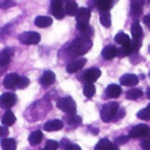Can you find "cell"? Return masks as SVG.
Here are the masks:
<instances>
[{"label":"cell","mask_w":150,"mask_h":150,"mask_svg":"<svg viewBox=\"0 0 150 150\" xmlns=\"http://www.w3.org/2000/svg\"><path fill=\"white\" fill-rule=\"evenodd\" d=\"M120 83L122 86H136L138 83V76L134 74H125L120 78Z\"/></svg>","instance_id":"5bb4252c"},{"label":"cell","mask_w":150,"mask_h":150,"mask_svg":"<svg viewBox=\"0 0 150 150\" xmlns=\"http://www.w3.org/2000/svg\"><path fill=\"white\" fill-rule=\"evenodd\" d=\"M67 122L70 125H73V127H78V125L82 124V119H80L79 116H76V115H69L67 116Z\"/></svg>","instance_id":"4dcf8cb0"},{"label":"cell","mask_w":150,"mask_h":150,"mask_svg":"<svg viewBox=\"0 0 150 150\" xmlns=\"http://www.w3.org/2000/svg\"><path fill=\"white\" fill-rule=\"evenodd\" d=\"M115 41L117 42V44H120L121 46H125V45H129L130 44V38L128 34L122 33V32H120V33L116 34V37H115Z\"/></svg>","instance_id":"603a6c76"},{"label":"cell","mask_w":150,"mask_h":150,"mask_svg":"<svg viewBox=\"0 0 150 150\" xmlns=\"http://www.w3.org/2000/svg\"><path fill=\"white\" fill-rule=\"evenodd\" d=\"M124 113H125V111L122 108H119V111H117V116H115V119L116 120H120V119H122V117H124Z\"/></svg>","instance_id":"74e56055"},{"label":"cell","mask_w":150,"mask_h":150,"mask_svg":"<svg viewBox=\"0 0 150 150\" xmlns=\"http://www.w3.org/2000/svg\"><path fill=\"white\" fill-rule=\"evenodd\" d=\"M137 117L141 120H150V108H144L141 111H138L137 113Z\"/></svg>","instance_id":"1f68e13d"},{"label":"cell","mask_w":150,"mask_h":150,"mask_svg":"<svg viewBox=\"0 0 150 150\" xmlns=\"http://www.w3.org/2000/svg\"><path fill=\"white\" fill-rule=\"evenodd\" d=\"M127 141H128V138H127V136H121V137H119V138H116V141H115V145H122V144H127Z\"/></svg>","instance_id":"d590c367"},{"label":"cell","mask_w":150,"mask_h":150,"mask_svg":"<svg viewBox=\"0 0 150 150\" xmlns=\"http://www.w3.org/2000/svg\"><path fill=\"white\" fill-rule=\"evenodd\" d=\"M1 148L3 150H16V141L13 138H3Z\"/></svg>","instance_id":"484cf974"},{"label":"cell","mask_w":150,"mask_h":150,"mask_svg":"<svg viewBox=\"0 0 150 150\" xmlns=\"http://www.w3.org/2000/svg\"><path fill=\"white\" fill-rule=\"evenodd\" d=\"M149 1H150V0H149Z\"/></svg>","instance_id":"681fc988"},{"label":"cell","mask_w":150,"mask_h":150,"mask_svg":"<svg viewBox=\"0 0 150 150\" xmlns=\"http://www.w3.org/2000/svg\"><path fill=\"white\" fill-rule=\"evenodd\" d=\"M15 121H16V117H15V115L12 113L11 111H7L4 115H3V117H1V122H3V125H12V124H15Z\"/></svg>","instance_id":"cb8c5ba5"},{"label":"cell","mask_w":150,"mask_h":150,"mask_svg":"<svg viewBox=\"0 0 150 150\" xmlns=\"http://www.w3.org/2000/svg\"><path fill=\"white\" fill-rule=\"evenodd\" d=\"M58 148H59V144L57 142V141L54 140H49L46 142V145H45V148L42 150H57Z\"/></svg>","instance_id":"d6a6232c"},{"label":"cell","mask_w":150,"mask_h":150,"mask_svg":"<svg viewBox=\"0 0 150 150\" xmlns=\"http://www.w3.org/2000/svg\"><path fill=\"white\" fill-rule=\"evenodd\" d=\"M12 53H13L12 49L3 50L1 55H0V65H1V66L8 65V63H9V61H11V57H12Z\"/></svg>","instance_id":"44dd1931"},{"label":"cell","mask_w":150,"mask_h":150,"mask_svg":"<svg viewBox=\"0 0 150 150\" xmlns=\"http://www.w3.org/2000/svg\"><path fill=\"white\" fill-rule=\"evenodd\" d=\"M0 103H1V105L4 108H11V107H13L16 104V95L12 92L3 93L1 98H0Z\"/></svg>","instance_id":"8fae6325"},{"label":"cell","mask_w":150,"mask_h":150,"mask_svg":"<svg viewBox=\"0 0 150 150\" xmlns=\"http://www.w3.org/2000/svg\"><path fill=\"white\" fill-rule=\"evenodd\" d=\"M113 146L115 145L109 140H107V138H103V140L99 141L98 145L95 146V150H111Z\"/></svg>","instance_id":"d4e9b609"},{"label":"cell","mask_w":150,"mask_h":150,"mask_svg":"<svg viewBox=\"0 0 150 150\" xmlns=\"http://www.w3.org/2000/svg\"><path fill=\"white\" fill-rule=\"evenodd\" d=\"M92 47V41H91L90 37H79V38L74 40L73 44H71L70 49L74 54L76 55H83L87 52H90V49Z\"/></svg>","instance_id":"6da1fadb"},{"label":"cell","mask_w":150,"mask_h":150,"mask_svg":"<svg viewBox=\"0 0 150 150\" xmlns=\"http://www.w3.org/2000/svg\"><path fill=\"white\" fill-rule=\"evenodd\" d=\"M113 5V0H98V7L100 11H108Z\"/></svg>","instance_id":"f546056e"},{"label":"cell","mask_w":150,"mask_h":150,"mask_svg":"<svg viewBox=\"0 0 150 150\" xmlns=\"http://www.w3.org/2000/svg\"><path fill=\"white\" fill-rule=\"evenodd\" d=\"M130 30H132L133 40H136V41H141V38H142V28H141L140 23L134 21V23L132 24V28H130Z\"/></svg>","instance_id":"d6986e66"},{"label":"cell","mask_w":150,"mask_h":150,"mask_svg":"<svg viewBox=\"0 0 150 150\" xmlns=\"http://www.w3.org/2000/svg\"><path fill=\"white\" fill-rule=\"evenodd\" d=\"M78 11H79V8H78V4L73 0H67L66 1V7H65V12L66 15L69 16H76Z\"/></svg>","instance_id":"ffe728a7"},{"label":"cell","mask_w":150,"mask_h":150,"mask_svg":"<svg viewBox=\"0 0 150 150\" xmlns=\"http://www.w3.org/2000/svg\"><path fill=\"white\" fill-rule=\"evenodd\" d=\"M96 92V88L95 86L92 84V83H87V84H84V87H83V93H84L86 98H92L93 95H95Z\"/></svg>","instance_id":"f1b7e54d"},{"label":"cell","mask_w":150,"mask_h":150,"mask_svg":"<svg viewBox=\"0 0 150 150\" xmlns=\"http://www.w3.org/2000/svg\"><path fill=\"white\" fill-rule=\"evenodd\" d=\"M100 75H101V71L99 70V69L92 67V69L86 70L82 78H83V80H86L87 83H93L95 80H98L99 78H100Z\"/></svg>","instance_id":"9c48e42d"},{"label":"cell","mask_w":150,"mask_h":150,"mask_svg":"<svg viewBox=\"0 0 150 150\" xmlns=\"http://www.w3.org/2000/svg\"><path fill=\"white\" fill-rule=\"evenodd\" d=\"M29 86V79L25 76H20V80H18V87L20 90H24V88H26Z\"/></svg>","instance_id":"836d02e7"},{"label":"cell","mask_w":150,"mask_h":150,"mask_svg":"<svg viewBox=\"0 0 150 150\" xmlns=\"http://www.w3.org/2000/svg\"><path fill=\"white\" fill-rule=\"evenodd\" d=\"M15 3L12 1V0H4V1L1 3V7L3 8H7V7H9V5H13Z\"/></svg>","instance_id":"ab89813d"},{"label":"cell","mask_w":150,"mask_h":150,"mask_svg":"<svg viewBox=\"0 0 150 150\" xmlns=\"http://www.w3.org/2000/svg\"><path fill=\"white\" fill-rule=\"evenodd\" d=\"M67 150H80V148L78 145H75V144H71V145L67 148Z\"/></svg>","instance_id":"7bdbcfd3"},{"label":"cell","mask_w":150,"mask_h":150,"mask_svg":"<svg viewBox=\"0 0 150 150\" xmlns=\"http://www.w3.org/2000/svg\"><path fill=\"white\" fill-rule=\"evenodd\" d=\"M149 53H150V45H149Z\"/></svg>","instance_id":"bcb514c9"},{"label":"cell","mask_w":150,"mask_h":150,"mask_svg":"<svg viewBox=\"0 0 150 150\" xmlns=\"http://www.w3.org/2000/svg\"><path fill=\"white\" fill-rule=\"evenodd\" d=\"M52 23H53V18L49 17V16H38L34 20V24L38 28H47V26L52 25Z\"/></svg>","instance_id":"ac0fdd59"},{"label":"cell","mask_w":150,"mask_h":150,"mask_svg":"<svg viewBox=\"0 0 150 150\" xmlns=\"http://www.w3.org/2000/svg\"><path fill=\"white\" fill-rule=\"evenodd\" d=\"M107 96L108 98H112V99H116L121 95V87L117 84H109L107 87V91H105Z\"/></svg>","instance_id":"e0dca14e"},{"label":"cell","mask_w":150,"mask_h":150,"mask_svg":"<svg viewBox=\"0 0 150 150\" xmlns=\"http://www.w3.org/2000/svg\"><path fill=\"white\" fill-rule=\"evenodd\" d=\"M145 0H130V12L133 16H140L142 13Z\"/></svg>","instance_id":"9a60e30c"},{"label":"cell","mask_w":150,"mask_h":150,"mask_svg":"<svg viewBox=\"0 0 150 150\" xmlns=\"http://www.w3.org/2000/svg\"><path fill=\"white\" fill-rule=\"evenodd\" d=\"M83 33H84V36H86V37H91V36L93 34L92 28H91V26H88V28L86 29V30H83Z\"/></svg>","instance_id":"f35d334b"},{"label":"cell","mask_w":150,"mask_h":150,"mask_svg":"<svg viewBox=\"0 0 150 150\" xmlns=\"http://www.w3.org/2000/svg\"><path fill=\"white\" fill-rule=\"evenodd\" d=\"M90 17H91V11L88 8H79V11L76 13V28L80 32L86 30L90 26L88 25Z\"/></svg>","instance_id":"7a4b0ae2"},{"label":"cell","mask_w":150,"mask_h":150,"mask_svg":"<svg viewBox=\"0 0 150 150\" xmlns=\"http://www.w3.org/2000/svg\"><path fill=\"white\" fill-rule=\"evenodd\" d=\"M148 107H149V108H150V104H149V105H148Z\"/></svg>","instance_id":"7dc6e473"},{"label":"cell","mask_w":150,"mask_h":150,"mask_svg":"<svg viewBox=\"0 0 150 150\" xmlns=\"http://www.w3.org/2000/svg\"><path fill=\"white\" fill-rule=\"evenodd\" d=\"M42 132H40V130H36V132H32L30 136H29V144L30 145H38L40 142L42 141Z\"/></svg>","instance_id":"7402d4cb"},{"label":"cell","mask_w":150,"mask_h":150,"mask_svg":"<svg viewBox=\"0 0 150 150\" xmlns=\"http://www.w3.org/2000/svg\"><path fill=\"white\" fill-rule=\"evenodd\" d=\"M0 132H1V136H7L8 134L7 125H1V128H0Z\"/></svg>","instance_id":"60d3db41"},{"label":"cell","mask_w":150,"mask_h":150,"mask_svg":"<svg viewBox=\"0 0 150 150\" xmlns=\"http://www.w3.org/2000/svg\"><path fill=\"white\" fill-rule=\"evenodd\" d=\"M150 133V128L145 124H140L136 125L134 128H132L129 132V136L132 138H140V137H145Z\"/></svg>","instance_id":"52a82bcc"},{"label":"cell","mask_w":150,"mask_h":150,"mask_svg":"<svg viewBox=\"0 0 150 150\" xmlns=\"http://www.w3.org/2000/svg\"><path fill=\"white\" fill-rule=\"evenodd\" d=\"M101 55H103L104 59H113L116 55H119V49L115 45H108L103 49Z\"/></svg>","instance_id":"7c38bea8"},{"label":"cell","mask_w":150,"mask_h":150,"mask_svg":"<svg viewBox=\"0 0 150 150\" xmlns=\"http://www.w3.org/2000/svg\"><path fill=\"white\" fill-rule=\"evenodd\" d=\"M100 23L105 28L111 26V15H109L108 11H101L100 12Z\"/></svg>","instance_id":"4316f807"},{"label":"cell","mask_w":150,"mask_h":150,"mask_svg":"<svg viewBox=\"0 0 150 150\" xmlns=\"http://www.w3.org/2000/svg\"><path fill=\"white\" fill-rule=\"evenodd\" d=\"M141 145H142L144 150H150V136H146V137L144 138L142 142H141Z\"/></svg>","instance_id":"e575fe53"},{"label":"cell","mask_w":150,"mask_h":150,"mask_svg":"<svg viewBox=\"0 0 150 150\" xmlns=\"http://www.w3.org/2000/svg\"><path fill=\"white\" fill-rule=\"evenodd\" d=\"M18 40H20V42L24 45H36L40 42L41 36H40L38 33H36V32H25V33L20 34Z\"/></svg>","instance_id":"5b68a950"},{"label":"cell","mask_w":150,"mask_h":150,"mask_svg":"<svg viewBox=\"0 0 150 150\" xmlns=\"http://www.w3.org/2000/svg\"><path fill=\"white\" fill-rule=\"evenodd\" d=\"M146 95H148V98L150 99V87L148 88V91H146Z\"/></svg>","instance_id":"ee69618b"},{"label":"cell","mask_w":150,"mask_h":150,"mask_svg":"<svg viewBox=\"0 0 150 150\" xmlns=\"http://www.w3.org/2000/svg\"><path fill=\"white\" fill-rule=\"evenodd\" d=\"M86 62H87V59H86V58H79V59H75V61H73V62L69 63L67 67H66V70H67V73L74 74V73H76V71L82 70V69L84 67Z\"/></svg>","instance_id":"30bf717a"},{"label":"cell","mask_w":150,"mask_h":150,"mask_svg":"<svg viewBox=\"0 0 150 150\" xmlns=\"http://www.w3.org/2000/svg\"><path fill=\"white\" fill-rule=\"evenodd\" d=\"M18 80H20V75L17 74H8L7 76L4 78V87L8 88V90H15V88L18 87Z\"/></svg>","instance_id":"ba28073f"},{"label":"cell","mask_w":150,"mask_h":150,"mask_svg":"<svg viewBox=\"0 0 150 150\" xmlns=\"http://www.w3.org/2000/svg\"><path fill=\"white\" fill-rule=\"evenodd\" d=\"M149 78H150V73H149Z\"/></svg>","instance_id":"c3c4849f"},{"label":"cell","mask_w":150,"mask_h":150,"mask_svg":"<svg viewBox=\"0 0 150 150\" xmlns=\"http://www.w3.org/2000/svg\"><path fill=\"white\" fill-rule=\"evenodd\" d=\"M116 146H117V145H115V146H113V148H112L111 150H117V148H116Z\"/></svg>","instance_id":"f6af8a7d"},{"label":"cell","mask_w":150,"mask_h":150,"mask_svg":"<svg viewBox=\"0 0 150 150\" xmlns=\"http://www.w3.org/2000/svg\"><path fill=\"white\" fill-rule=\"evenodd\" d=\"M55 80V74L53 73V71H45L44 74H42L41 79H40V83H41V86H44V87H49V86H52L53 83H54Z\"/></svg>","instance_id":"4fadbf2b"},{"label":"cell","mask_w":150,"mask_h":150,"mask_svg":"<svg viewBox=\"0 0 150 150\" xmlns=\"http://www.w3.org/2000/svg\"><path fill=\"white\" fill-rule=\"evenodd\" d=\"M63 128V122L61 120H52V121H47L44 125V129L46 132H55V130H59Z\"/></svg>","instance_id":"2e32d148"},{"label":"cell","mask_w":150,"mask_h":150,"mask_svg":"<svg viewBox=\"0 0 150 150\" xmlns=\"http://www.w3.org/2000/svg\"><path fill=\"white\" fill-rule=\"evenodd\" d=\"M70 145H71V142L67 140V138H63V140L61 141V148H62L63 150H67V148H69Z\"/></svg>","instance_id":"8d00e7d4"},{"label":"cell","mask_w":150,"mask_h":150,"mask_svg":"<svg viewBox=\"0 0 150 150\" xmlns=\"http://www.w3.org/2000/svg\"><path fill=\"white\" fill-rule=\"evenodd\" d=\"M117 111H119V104L117 103H108L101 108V112H100V116H101V120L105 122L108 121H112L116 116Z\"/></svg>","instance_id":"3957f363"},{"label":"cell","mask_w":150,"mask_h":150,"mask_svg":"<svg viewBox=\"0 0 150 150\" xmlns=\"http://www.w3.org/2000/svg\"><path fill=\"white\" fill-rule=\"evenodd\" d=\"M144 23H145V25L150 29V15H148V16H145V17H144Z\"/></svg>","instance_id":"b9f144b4"},{"label":"cell","mask_w":150,"mask_h":150,"mask_svg":"<svg viewBox=\"0 0 150 150\" xmlns=\"http://www.w3.org/2000/svg\"><path fill=\"white\" fill-rule=\"evenodd\" d=\"M50 11L54 15L55 18L61 20L65 16V11H63V0H52L50 3Z\"/></svg>","instance_id":"8992f818"},{"label":"cell","mask_w":150,"mask_h":150,"mask_svg":"<svg viewBox=\"0 0 150 150\" xmlns=\"http://www.w3.org/2000/svg\"><path fill=\"white\" fill-rule=\"evenodd\" d=\"M57 107L61 111L66 112V113H74L75 109H76V104H75L74 99L70 96H66L63 99H59L57 103Z\"/></svg>","instance_id":"277c9868"},{"label":"cell","mask_w":150,"mask_h":150,"mask_svg":"<svg viewBox=\"0 0 150 150\" xmlns=\"http://www.w3.org/2000/svg\"><path fill=\"white\" fill-rule=\"evenodd\" d=\"M141 96H142V91L140 88H132L127 92V99H129V100H137Z\"/></svg>","instance_id":"83f0119b"}]
</instances>
